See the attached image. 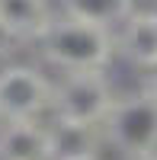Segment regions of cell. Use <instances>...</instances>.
Listing matches in <instances>:
<instances>
[{
  "mask_svg": "<svg viewBox=\"0 0 157 160\" xmlns=\"http://www.w3.org/2000/svg\"><path fill=\"white\" fill-rule=\"evenodd\" d=\"M38 48L42 58L58 71H106V64L119 51L109 26L77 19L68 13L48 26V32L38 38Z\"/></svg>",
  "mask_w": 157,
  "mask_h": 160,
  "instance_id": "cell-1",
  "label": "cell"
},
{
  "mask_svg": "<svg viewBox=\"0 0 157 160\" xmlns=\"http://www.w3.org/2000/svg\"><path fill=\"white\" fill-rule=\"evenodd\" d=\"M99 128H103V138L125 157L157 151V96L148 90H138L122 99L115 96Z\"/></svg>",
  "mask_w": 157,
  "mask_h": 160,
  "instance_id": "cell-2",
  "label": "cell"
},
{
  "mask_svg": "<svg viewBox=\"0 0 157 160\" xmlns=\"http://www.w3.org/2000/svg\"><path fill=\"white\" fill-rule=\"evenodd\" d=\"M115 102L112 83L103 71H64L55 83L51 115L77 125H103Z\"/></svg>",
  "mask_w": 157,
  "mask_h": 160,
  "instance_id": "cell-3",
  "label": "cell"
},
{
  "mask_svg": "<svg viewBox=\"0 0 157 160\" xmlns=\"http://www.w3.org/2000/svg\"><path fill=\"white\" fill-rule=\"evenodd\" d=\"M55 83L26 64H10L0 71V122H23L51 112Z\"/></svg>",
  "mask_w": 157,
  "mask_h": 160,
  "instance_id": "cell-4",
  "label": "cell"
},
{
  "mask_svg": "<svg viewBox=\"0 0 157 160\" xmlns=\"http://www.w3.org/2000/svg\"><path fill=\"white\" fill-rule=\"evenodd\" d=\"M55 22L48 0H0V35L13 42H38Z\"/></svg>",
  "mask_w": 157,
  "mask_h": 160,
  "instance_id": "cell-5",
  "label": "cell"
},
{
  "mask_svg": "<svg viewBox=\"0 0 157 160\" xmlns=\"http://www.w3.org/2000/svg\"><path fill=\"white\" fill-rule=\"evenodd\" d=\"M0 160H51L48 125L38 118L3 122L0 128Z\"/></svg>",
  "mask_w": 157,
  "mask_h": 160,
  "instance_id": "cell-6",
  "label": "cell"
},
{
  "mask_svg": "<svg viewBox=\"0 0 157 160\" xmlns=\"http://www.w3.org/2000/svg\"><path fill=\"white\" fill-rule=\"evenodd\" d=\"M115 45L135 68L154 64L157 61V13L154 10H135L122 22V32L115 35Z\"/></svg>",
  "mask_w": 157,
  "mask_h": 160,
  "instance_id": "cell-7",
  "label": "cell"
},
{
  "mask_svg": "<svg viewBox=\"0 0 157 160\" xmlns=\"http://www.w3.org/2000/svg\"><path fill=\"white\" fill-rule=\"evenodd\" d=\"M48 141H51V160H77V157H93L96 144L103 141L99 125H77L55 118L48 125Z\"/></svg>",
  "mask_w": 157,
  "mask_h": 160,
  "instance_id": "cell-8",
  "label": "cell"
},
{
  "mask_svg": "<svg viewBox=\"0 0 157 160\" xmlns=\"http://www.w3.org/2000/svg\"><path fill=\"white\" fill-rule=\"evenodd\" d=\"M64 13L112 29L135 13V0H64Z\"/></svg>",
  "mask_w": 157,
  "mask_h": 160,
  "instance_id": "cell-9",
  "label": "cell"
},
{
  "mask_svg": "<svg viewBox=\"0 0 157 160\" xmlns=\"http://www.w3.org/2000/svg\"><path fill=\"white\" fill-rule=\"evenodd\" d=\"M141 90H148L157 96V61L148 64V68H141Z\"/></svg>",
  "mask_w": 157,
  "mask_h": 160,
  "instance_id": "cell-10",
  "label": "cell"
},
{
  "mask_svg": "<svg viewBox=\"0 0 157 160\" xmlns=\"http://www.w3.org/2000/svg\"><path fill=\"white\" fill-rule=\"evenodd\" d=\"M125 160H157V151H148V154H135V157H125Z\"/></svg>",
  "mask_w": 157,
  "mask_h": 160,
  "instance_id": "cell-11",
  "label": "cell"
},
{
  "mask_svg": "<svg viewBox=\"0 0 157 160\" xmlns=\"http://www.w3.org/2000/svg\"><path fill=\"white\" fill-rule=\"evenodd\" d=\"M77 160H99V157H96V154H93V157H77Z\"/></svg>",
  "mask_w": 157,
  "mask_h": 160,
  "instance_id": "cell-12",
  "label": "cell"
}]
</instances>
